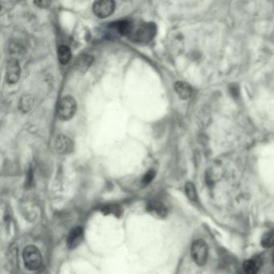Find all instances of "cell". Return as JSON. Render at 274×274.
Listing matches in <instances>:
<instances>
[{
	"label": "cell",
	"instance_id": "6da1fadb",
	"mask_svg": "<svg viewBox=\"0 0 274 274\" xmlns=\"http://www.w3.org/2000/svg\"><path fill=\"white\" fill-rule=\"evenodd\" d=\"M57 117L61 121H68L73 119L77 112V102L72 96L62 97L57 105Z\"/></svg>",
	"mask_w": 274,
	"mask_h": 274
},
{
	"label": "cell",
	"instance_id": "7a4b0ae2",
	"mask_svg": "<svg viewBox=\"0 0 274 274\" xmlns=\"http://www.w3.org/2000/svg\"><path fill=\"white\" fill-rule=\"evenodd\" d=\"M23 258L25 266L31 271L39 270L43 261L40 250L33 245L28 246L25 248L23 252Z\"/></svg>",
	"mask_w": 274,
	"mask_h": 274
},
{
	"label": "cell",
	"instance_id": "3957f363",
	"mask_svg": "<svg viewBox=\"0 0 274 274\" xmlns=\"http://www.w3.org/2000/svg\"><path fill=\"white\" fill-rule=\"evenodd\" d=\"M157 34V26L154 23H145L141 25L132 35L134 41L141 44H147L153 40Z\"/></svg>",
	"mask_w": 274,
	"mask_h": 274
},
{
	"label": "cell",
	"instance_id": "277c9868",
	"mask_svg": "<svg viewBox=\"0 0 274 274\" xmlns=\"http://www.w3.org/2000/svg\"><path fill=\"white\" fill-rule=\"evenodd\" d=\"M191 256L198 266L205 265L209 257V248L203 240H198L192 244Z\"/></svg>",
	"mask_w": 274,
	"mask_h": 274
},
{
	"label": "cell",
	"instance_id": "5b68a950",
	"mask_svg": "<svg viewBox=\"0 0 274 274\" xmlns=\"http://www.w3.org/2000/svg\"><path fill=\"white\" fill-rule=\"evenodd\" d=\"M116 3L113 0L96 1L92 6L93 13L100 19H105L111 16L114 13Z\"/></svg>",
	"mask_w": 274,
	"mask_h": 274
},
{
	"label": "cell",
	"instance_id": "8992f818",
	"mask_svg": "<svg viewBox=\"0 0 274 274\" xmlns=\"http://www.w3.org/2000/svg\"><path fill=\"white\" fill-rule=\"evenodd\" d=\"M20 75L21 68L19 61L15 58L9 60L6 67V81L10 85H14L20 80Z\"/></svg>",
	"mask_w": 274,
	"mask_h": 274
},
{
	"label": "cell",
	"instance_id": "52a82bcc",
	"mask_svg": "<svg viewBox=\"0 0 274 274\" xmlns=\"http://www.w3.org/2000/svg\"><path fill=\"white\" fill-rule=\"evenodd\" d=\"M54 146H55V149L57 153L61 155H66V154L72 153L74 149L73 141L64 134H59L56 138Z\"/></svg>",
	"mask_w": 274,
	"mask_h": 274
},
{
	"label": "cell",
	"instance_id": "ba28073f",
	"mask_svg": "<svg viewBox=\"0 0 274 274\" xmlns=\"http://www.w3.org/2000/svg\"><path fill=\"white\" fill-rule=\"evenodd\" d=\"M147 210L151 215L158 219H163L167 215V207L158 200H152L147 204Z\"/></svg>",
	"mask_w": 274,
	"mask_h": 274
},
{
	"label": "cell",
	"instance_id": "9c48e42d",
	"mask_svg": "<svg viewBox=\"0 0 274 274\" xmlns=\"http://www.w3.org/2000/svg\"><path fill=\"white\" fill-rule=\"evenodd\" d=\"M110 29L116 31L117 34L125 36L130 35L133 31V25L128 20H121L110 25Z\"/></svg>",
	"mask_w": 274,
	"mask_h": 274
},
{
	"label": "cell",
	"instance_id": "30bf717a",
	"mask_svg": "<svg viewBox=\"0 0 274 274\" xmlns=\"http://www.w3.org/2000/svg\"><path fill=\"white\" fill-rule=\"evenodd\" d=\"M83 240V229L81 227H76L70 231L67 238V244L70 249L77 248Z\"/></svg>",
	"mask_w": 274,
	"mask_h": 274
},
{
	"label": "cell",
	"instance_id": "8fae6325",
	"mask_svg": "<svg viewBox=\"0 0 274 274\" xmlns=\"http://www.w3.org/2000/svg\"><path fill=\"white\" fill-rule=\"evenodd\" d=\"M176 93L179 95V97L183 100H187L190 98L192 95V88L189 84L184 81H177L174 86Z\"/></svg>",
	"mask_w": 274,
	"mask_h": 274
},
{
	"label": "cell",
	"instance_id": "7c38bea8",
	"mask_svg": "<svg viewBox=\"0 0 274 274\" xmlns=\"http://www.w3.org/2000/svg\"><path fill=\"white\" fill-rule=\"evenodd\" d=\"M57 57L62 65H66L70 61L72 58V52L67 45H61L57 49Z\"/></svg>",
	"mask_w": 274,
	"mask_h": 274
},
{
	"label": "cell",
	"instance_id": "4fadbf2b",
	"mask_svg": "<svg viewBox=\"0 0 274 274\" xmlns=\"http://www.w3.org/2000/svg\"><path fill=\"white\" fill-rule=\"evenodd\" d=\"M34 105V99L30 94H25L21 97L19 102V109L23 113H28L31 110Z\"/></svg>",
	"mask_w": 274,
	"mask_h": 274
},
{
	"label": "cell",
	"instance_id": "5bb4252c",
	"mask_svg": "<svg viewBox=\"0 0 274 274\" xmlns=\"http://www.w3.org/2000/svg\"><path fill=\"white\" fill-rule=\"evenodd\" d=\"M260 269V261L256 259H251L244 261L243 270L245 274H257Z\"/></svg>",
	"mask_w": 274,
	"mask_h": 274
},
{
	"label": "cell",
	"instance_id": "9a60e30c",
	"mask_svg": "<svg viewBox=\"0 0 274 274\" xmlns=\"http://www.w3.org/2000/svg\"><path fill=\"white\" fill-rule=\"evenodd\" d=\"M92 61H93V57L92 56L84 54V55H81L77 59L76 66H77L78 70L85 72V71L87 70L90 68L91 64H92Z\"/></svg>",
	"mask_w": 274,
	"mask_h": 274
},
{
	"label": "cell",
	"instance_id": "2e32d148",
	"mask_svg": "<svg viewBox=\"0 0 274 274\" xmlns=\"http://www.w3.org/2000/svg\"><path fill=\"white\" fill-rule=\"evenodd\" d=\"M261 245L264 248H270L274 246V230L265 233L261 238Z\"/></svg>",
	"mask_w": 274,
	"mask_h": 274
},
{
	"label": "cell",
	"instance_id": "e0dca14e",
	"mask_svg": "<svg viewBox=\"0 0 274 274\" xmlns=\"http://www.w3.org/2000/svg\"><path fill=\"white\" fill-rule=\"evenodd\" d=\"M185 191H186V196L188 197L189 200L191 201H196L197 191H196L195 185L192 183H186V184L185 185Z\"/></svg>",
	"mask_w": 274,
	"mask_h": 274
},
{
	"label": "cell",
	"instance_id": "ac0fdd59",
	"mask_svg": "<svg viewBox=\"0 0 274 274\" xmlns=\"http://www.w3.org/2000/svg\"><path fill=\"white\" fill-rule=\"evenodd\" d=\"M102 212L106 215L112 214L115 216H119V215H122V209L119 205H107V206L104 207L102 209Z\"/></svg>",
	"mask_w": 274,
	"mask_h": 274
},
{
	"label": "cell",
	"instance_id": "d6986e66",
	"mask_svg": "<svg viewBox=\"0 0 274 274\" xmlns=\"http://www.w3.org/2000/svg\"><path fill=\"white\" fill-rule=\"evenodd\" d=\"M155 171H153V170H150L143 176V180L141 181V183L143 186H147V185L150 184L153 181V179L155 177Z\"/></svg>",
	"mask_w": 274,
	"mask_h": 274
},
{
	"label": "cell",
	"instance_id": "ffe728a7",
	"mask_svg": "<svg viewBox=\"0 0 274 274\" xmlns=\"http://www.w3.org/2000/svg\"><path fill=\"white\" fill-rule=\"evenodd\" d=\"M209 112H207L206 110H203L201 113L200 114V123L202 125H208L209 122Z\"/></svg>",
	"mask_w": 274,
	"mask_h": 274
},
{
	"label": "cell",
	"instance_id": "44dd1931",
	"mask_svg": "<svg viewBox=\"0 0 274 274\" xmlns=\"http://www.w3.org/2000/svg\"><path fill=\"white\" fill-rule=\"evenodd\" d=\"M239 87L236 84H233L229 86V91H230L231 94L233 95V97H237L239 96Z\"/></svg>",
	"mask_w": 274,
	"mask_h": 274
},
{
	"label": "cell",
	"instance_id": "7402d4cb",
	"mask_svg": "<svg viewBox=\"0 0 274 274\" xmlns=\"http://www.w3.org/2000/svg\"><path fill=\"white\" fill-rule=\"evenodd\" d=\"M34 3L38 7H40V8H47V7H49L51 2L50 1H48V0H40V1H35Z\"/></svg>",
	"mask_w": 274,
	"mask_h": 274
},
{
	"label": "cell",
	"instance_id": "603a6c76",
	"mask_svg": "<svg viewBox=\"0 0 274 274\" xmlns=\"http://www.w3.org/2000/svg\"><path fill=\"white\" fill-rule=\"evenodd\" d=\"M273 263L274 264V256H273Z\"/></svg>",
	"mask_w": 274,
	"mask_h": 274
}]
</instances>
